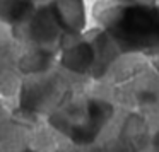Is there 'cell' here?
I'll return each instance as SVG.
<instances>
[{
    "mask_svg": "<svg viewBox=\"0 0 159 152\" xmlns=\"http://www.w3.org/2000/svg\"><path fill=\"white\" fill-rule=\"evenodd\" d=\"M34 11V0H0V19L19 26Z\"/></svg>",
    "mask_w": 159,
    "mask_h": 152,
    "instance_id": "2",
    "label": "cell"
},
{
    "mask_svg": "<svg viewBox=\"0 0 159 152\" xmlns=\"http://www.w3.org/2000/svg\"><path fill=\"white\" fill-rule=\"evenodd\" d=\"M157 2H159V0H157Z\"/></svg>",
    "mask_w": 159,
    "mask_h": 152,
    "instance_id": "4",
    "label": "cell"
},
{
    "mask_svg": "<svg viewBox=\"0 0 159 152\" xmlns=\"http://www.w3.org/2000/svg\"><path fill=\"white\" fill-rule=\"evenodd\" d=\"M96 12L106 36L121 53L159 55V5L156 0H116L98 5Z\"/></svg>",
    "mask_w": 159,
    "mask_h": 152,
    "instance_id": "1",
    "label": "cell"
},
{
    "mask_svg": "<svg viewBox=\"0 0 159 152\" xmlns=\"http://www.w3.org/2000/svg\"><path fill=\"white\" fill-rule=\"evenodd\" d=\"M154 145H156V152H159V133L156 135V140H154Z\"/></svg>",
    "mask_w": 159,
    "mask_h": 152,
    "instance_id": "3",
    "label": "cell"
}]
</instances>
